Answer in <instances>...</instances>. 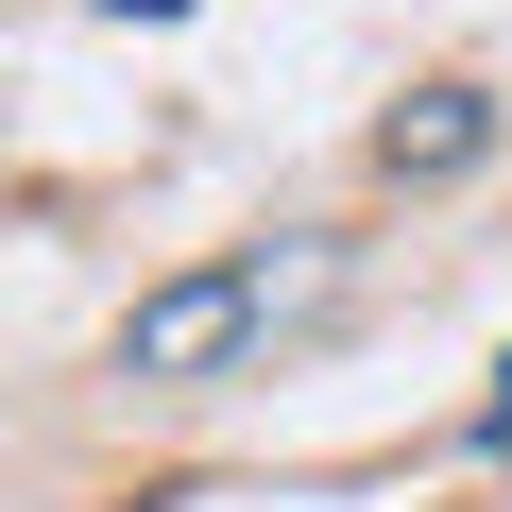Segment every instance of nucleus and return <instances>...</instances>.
I'll return each mask as SVG.
<instances>
[{
	"label": "nucleus",
	"mask_w": 512,
	"mask_h": 512,
	"mask_svg": "<svg viewBox=\"0 0 512 512\" xmlns=\"http://www.w3.org/2000/svg\"><path fill=\"white\" fill-rule=\"evenodd\" d=\"M308 291H325V256H205V274L137 291V325H120V376H222L256 325H291Z\"/></svg>",
	"instance_id": "1"
},
{
	"label": "nucleus",
	"mask_w": 512,
	"mask_h": 512,
	"mask_svg": "<svg viewBox=\"0 0 512 512\" xmlns=\"http://www.w3.org/2000/svg\"><path fill=\"white\" fill-rule=\"evenodd\" d=\"M376 154H393V171H478V154H495V103H478V86H410Z\"/></svg>",
	"instance_id": "2"
},
{
	"label": "nucleus",
	"mask_w": 512,
	"mask_h": 512,
	"mask_svg": "<svg viewBox=\"0 0 512 512\" xmlns=\"http://www.w3.org/2000/svg\"><path fill=\"white\" fill-rule=\"evenodd\" d=\"M478 444H512V359H495V410H478Z\"/></svg>",
	"instance_id": "3"
},
{
	"label": "nucleus",
	"mask_w": 512,
	"mask_h": 512,
	"mask_svg": "<svg viewBox=\"0 0 512 512\" xmlns=\"http://www.w3.org/2000/svg\"><path fill=\"white\" fill-rule=\"evenodd\" d=\"M103 18H188V0H103Z\"/></svg>",
	"instance_id": "4"
}]
</instances>
